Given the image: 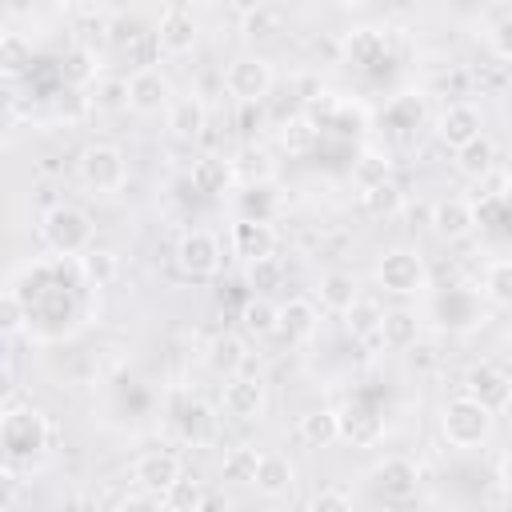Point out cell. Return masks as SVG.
<instances>
[{
	"mask_svg": "<svg viewBox=\"0 0 512 512\" xmlns=\"http://www.w3.org/2000/svg\"><path fill=\"white\" fill-rule=\"evenodd\" d=\"M40 240L56 256H84L92 248V220L76 204H52L40 216Z\"/></svg>",
	"mask_w": 512,
	"mask_h": 512,
	"instance_id": "1",
	"label": "cell"
},
{
	"mask_svg": "<svg viewBox=\"0 0 512 512\" xmlns=\"http://www.w3.org/2000/svg\"><path fill=\"white\" fill-rule=\"evenodd\" d=\"M492 428H496V416L468 396H452L440 408V436L452 448H480V444H488Z\"/></svg>",
	"mask_w": 512,
	"mask_h": 512,
	"instance_id": "2",
	"label": "cell"
},
{
	"mask_svg": "<svg viewBox=\"0 0 512 512\" xmlns=\"http://www.w3.org/2000/svg\"><path fill=\"white\" fill-rule=\"evenodd\" d=\"M76 176L84 188L92 192H120L124 180H128V164H124V152L116 144H88L80 156H76Z\"/></svg>",
	"mask_w": 512,
	"mask_h": 512,
	"instance_id": "3",
	"label": "cell"
},
{
	"mask_svg": "<svg viewBox=\"0 0 512 512\" xmlns=\"http://www.w3.org/2000/svg\"><path fill=\"white\" fill-rule=\"evenodd\" d=\"M376 280L392 296H416L428 288V264L412 248H388L376 264Z\"/></svg>",
	"mask_w": 512,
	"mask_h": 512,
	"instance_id": "4",
	"label": "cell"
},
{
	"mask_svg": "<svg viewBox=\"0 0 512 512\" xmlns=\"http://www.w3.org/2000/svg\"><path fill=\"white\" fill-rule=\"evenodd\" d=\"M272 84H276V72H272V64H268L264 56H256V52H244V56H236V60L224 68V88H228V96H236L240 104L264 100V96L272 92Z\"/></svg>",
	"mask_w": 512,
	"mask_h": 512,
	"instance_id": "5",
	"label": "cell"
},
{
	"mask_svg": "<svg viewBox=\"0 0 512 512\" xmlns=\"http://www.w3.org/2000/svg\"><path fill=\"white\" fill-rule=\"evenodd\" d=\"M176 268L188 276V280H208L220 272V240L204 228H192L176 240V252H172Z\"/></svg>",
	"mask_w": 512,
	"mask_h": 512,
	"instance_id": "6",
	"label": "cell"
},
{
	"mask_svg": "<svg viewBox=\"0 0 512 512\" xmlns=\"http://www.w3.org/2000/svg\"><path fill=\"white\" fill-rule=\"evenodd\" d=\"M464 396H468V400H476L480 408H488L492 416H500V412L508 408L512 380H508V372H504L500 364L480 360V364H472V368H468V376H464Z\"/></svg>",
	"mask_w": 512,
	"mask_h": 512,
	"instance_id": "7",
	"label": "cell"
},
{
	"mask_svg": "<svg viewBox=\"0 0 512 512\" xmlns=\"http://www.w3.org/2000/svg\"><path fill=\"white\" fill-rule=\"evenodd\" d=\"M152 36H156V48L164 56H188L196 48V40H200V24H196L188 4H168L160 12V20H156Z\"/></svg>",
	"mask_w": 512,
	"mask_h": 512,
	"instance_id": "8",
	"label": "cell"
},
{
	"mask_svg": "<svg viewBox=\"0 0 512 512\" xmlns=\"http://www.w3.org/2000/svg\"><path fill=\"white\" fill-rule=\"evenodd\" d=\"M432 132H436V140H440V144H448V148L456 152V148H464L468 140H476V136L484 132V116H480V108H476V104L456 100V104H448V108L436 116Z\"/></svg>",
	"mask_w": 512,
	"mask_h": 512,
	"instance_id": "9",
	"label": "cell"
},
{
	"mask_svg": "<svg viewBox=\"0 0 512 512\" xmlns=\"http://www.w3.org/2000/svg\"><path fill=\"white\" fill-rule=\"evenodd\" d=\"M180 476H184L180 456L164 452V448H152V452L136 456V464H132V480L140 484V492H152V496H164Z\"/></svg>",
	"mask_w": 512,
	"mask_h": 512,
	"instance_id": "10",
	"label": "cell"
},
{
	"mask_svg": "<svg viewBox=\"0 0 512 512\" xmlns=\"http://www.w3.org/2000/svg\"><path fill=\"white\" fill-rule=\"evenodd\" d=\"M124 88H128V108H136V112H144V116L172 104V80H168L160 68H152V64L136 68V72L124 80Z\"/></svg>",
	"mask_w": 512,
	"mask_h": 512,
	"instance_id": "11",
	"label": "cell"
},
{
	"mask_svg": "<svg viewBox=\"0 0 512 512\" xmlns=\"http://www.w3.org/2000/svg\"><path fill=\"white\" fill-rule=\"evenodd\" d=\"M220 404H224V412L232 420H260L264 404H268L264 380L260 376H228L224 392H220Z\"/></svg>",
	"mask_w": 512,
	"mask_h": 512,
	"instance_id": "12",
	"label": "cell"
},
{
	"mask_svg": "<svg viewBox=\"0 0 512 512\" xmlns=\"http://www.w3.org/2000/svg\"><path fill=\"white\" fill-rule=\"evenodd\" d=\"M232 252L244 260V264H252V260H264V256H272L276 252V228L264 220V216H240L236 224H232Z\"/></svg>",
	"mask_w": 512,
	"mask_h": 512,
	"instance_id": "13",
	"label": "cell"
},
{
	"mask_svg": "<svg viewBox=\"0 0 512 512\" xmlns=\"http://www.w3.org/2000/svg\"><path fill=\"white\" fill-rule=\"evenodd\" d=\"M276 332L288 344H308L320 332V308L308 296H292V300L276 304Z\"/></svg>",
	"mask_w": 512,
	"mask_h": 512,
	"instance_id": "14",
	"label": "cell"
},
{
	"mask_svg": "<svg viewBox=\"0 0 512 512\" xmlns=\"http://www.w3.org/2000/svg\"><path fill=\"white\" fill-rule=\"evenodd\" d=\"M372 488L384 496V500H412L416 488H420V472L412 460L404 456H384L376 468H372Z\"/></svg>",
	"mask_w": 512,
	"mask_h": 512,
	"instance_id": "15",
	"label": "cell"
},
{
	"mask_svg": "<svg viewBox=\"0 0 512 512\" xmlns=\"http://www.w3.org/2000/svg\"><path fill=\"white\" fill-rule=\"evenodd\" d=\"M0 444L12 452V456H32L40 444H44V420L40 412H4L0 416Z\"/></svg>",
	"mask_w": 512,
	"mask_h": 512,
	"instance_id": "16",
	"label": "cell"
},
{
	"mask_svg": "<svg viewBox=\"0 0 512 512\" xmlns=\"http://www.w3.org/2000/svg\"><path fill=\"white\" fill-rule=\"evenodd\" d=\"M164 124H168V132H172L176 140L192 144V140H200L204 128H208V104H204L200 96H176V100L164 108Z\"/></svg>",
	"mask_w": 512,
	"mask_h": 512,
	"instance_id": "17",
	"label": "cell"
},
{
	"mask_svg": "<svg viewBox=\"0 0 512 512\" xmlns=\"http://www.w3.org/2000/svg\"><path fill=\"white\" fill-rule=\"evenodd\" d=\"M428 224H432V232H436L440 240H464V236H472V228H476V212H472L468 200L448 196V200H436V204H432Z\"/></svg>",
	"mask_w": 512,
	"mask_h": 512,
	"instance_id": "18",
	"label": "cell"
},
{
	"mask_svg": "<svg viewBox=\"0 0 512 512\" xmlns=\"http://www.w3.org/2000/svg\"><path fill=\"white\" fill-rule=\"evenodd\" d=\"M252 484H256V492H264V496L280 500V496H288V492H292V484H296V468H292V460H288V456H280V452H260Z\"/></svg>",
	"mask_w": 512,
	"mask_h": 512,
	"instance_id": "19",
	"label": "cell"
},
{
	"mask_svg": "<svg viewBox=\"0 0 512 512\" xmlns=\"http://www.w3.org/2000/svg\"><path fill=\"white\" fill-rule=\"evenodd\" d=\"M336 424H340V440L352 448H376L384 436V420L368 408H344L336 412Z\"/></svg>",
	"mask_w": 512,
	"mask_h": 512,
	"instance_id": "20",
	"label": "cell"
},
{
	"mask_svg": "<svg viewBox=\"0 0 512 512\" xmlns=\"http://www.w3.org/2000/svg\"><path fill=\"white\" fill-rule=\"evenodd\" d=\"M188 180H192L196 192H204V196H220V192L232 188L236 168H232V160H224V156H200V160H192Z\"/></svg>",
	"mask_w": 512,
	"mask_h": 512,
	"instance_id": "21",
	"label": "cell"
},
{
	"mask_svg": "<svg viewBox=\"0 0 512 512\" xmlns=\"http://www.w3.org/2000/svg\"><path fill=\"white\" fill-rule=\"evenodd\" d=\"M204 360H208V368L216 372V376H240L244 368H248V352H244V340L240 336H232V332H220V336H212L208 340V352H204Z\"/></svg>",
	"mask_w": 512,
	"mask_h": 512,
	"instance_id": "22",
	"label": "cell"
},
{
	"mask_svg": "<svg viewBox=\"0 0 512 512\" xmlns=\"http://www.w3.org/2000/svg\"><path fill=\"white\" fill-rule=\"evenodd\" d=\"M496 164H500V148H496V140H492L488 132H480L476 140H468L464 148H456V168H460V176H468V180L488 176Z\"/></svg>",
	"mask_w": 512,
	"mask_h": 512,
	"instance_id": "23",
	"label": "cell"
},
{
	"mask_svg": "<svg viewBox=\"0 0 512 512\" xmlns=\"http://www.w3.org/2000/svg\"><path fill=\"white\" fill-rule=\"evenodd\" d=\"M240 32H244V40H252V44L276 40V36L284 32V8H280V4H252V8H244Z\"/></svg>",
	"mask_w": 512,
	"mask_h": 512,
	"instance_id": "24",
	"label": "cell"
},
{
	"mask_svg": "<svg viewBox=\"0 0 512 512\" xmlns=\"http://www.w3.org/2000/svg\"><path fill=\"white\" fill-rule=\"evenodd\" d=\"M376 340H384V344L396 348V352L416 348V340H420V316H416L412 308H392V312H384Z\"/></svg>",
	"mask_w": 512,
	"mask_h": 512,
	"instance_id": "25",
	"label": "cell"
},
{
	"mask_svg": "<svg viewBox=\"0 0 512 512\" xmlns=\"http://www.w3.org/2000/svg\"><path fill=\"white\" fill-rule=\"evenodd\" d=\"M296 436L308 444V448H332L340 440V424H336V412L332 408H312L296 420Z\"/></svg>",
	"mask_w": 512,
	"mask_h": 512,
	"instance_id": "26",
	"label": "cell"
},
{
	"mask_svg": "<svg viewBox=\"0 0 512 512\" xmlns=\"http://www.w3.org/2000/svg\"><path fill=\"white\" fill-rule=\"evenodd\" d=\"M344 328H348V336L352 340H376L380 336V320H384V308L376 304V300H368V296H356L344 312Z\"/></svg>",
	"mask_w": 512,
	"mask_h": 512,
	"instance_id": "27",
	"label": "cell"
},
{
	"mask_svg": "<svg viewBox=\"0 0 512 512\" xmlns=\"http://www.w3.org/2000/svg\"><path fill=\"white\" fill-rule=\"evenodd\" d=\"M356 296H360V284H356L352 272H340V268H336V272H324V276H320V304H324L328 312L340 316Z\"/></svg>",
	"mask_w": 512,
	"mask_h": 512,
	"instance_id": "28",
	"label": "cell"
},
{
	"mask_svg": "<svg viewBox=\"0 0 512 512\" xmlns=\"http://www.w3.org/2000/svg\"><path fill=\"white\" fill-rule=\"evenodd\" d=\"M36 52L28 44V36L20 32H0V76H24L32 68Z\"/></svg>",
	"mask_w": 512,
	"mask_h": 512,
	"instance_id": "29",
	"label": "cell"
},
{
	"mask_svg": "<svg viewBox=\"0 0 512 512\" xmlns=\"http://www.w3.org/2000/svg\"><path fill=\"white\" fill-rule=\"evenodd\" d=\"M360 208L372 212V216H396L404 208V192L396 180H384V184H372V188H360Z\"/></svg>",
	"mask_w": 512,
	"mask_h": 512,
	"instance_id": "30",
	"label": "cell"
},
{
	"mask_svg": "<svg viewBox=\"0 0 512 512\" xmlns=\"http://www.w3.org/2000/svg\"><path fill=\"white\" fill-rule=\"evenodd\" d=\"M76 260H80L84 280H92L96 288H108V284H116V276H120V260H116V252H108V248H88V252L76 256Z\"/></svg>",
	"mask_w": 512,
	"mask_h": 512,
	"instance_id": "31",
	"label": "cell"
},
{
	"mask_svg": "<svg viewBox=\"0 0 512 512\" xmlns=\"http://www.w3.org/2000/svg\"><path fill=\"white\" fill-rule=\"evenodd\" d=\"M484 296L496 304V308H508L512 304V260L500 256L484 268Z\"/></svg>",
	"mask_w": 512,
	"mask_h": 512,
	"instance_id": "32",
	"label": "cell"
},
{
	"mask_svg": "<svg viewBox=\"0 0 512 512\" xmlns=\"http://www.w3.org/2000/svg\"><path fill=\"white\" fill-rule=\"evenodd\" d=\"M240 324H244L248 336H272L276 332V304L268 296H252L240 308Z\"/></svg>",
	"mask_w": 512,
	"mask_h": 512,
	"instance_id": "33",
	"label": "cell"
},
{
	"mask_svg": "<svg viewBox=\"0 0 512 512\" xmlns=\"http://www.w3.org/2000/svg\"><path fill=\"white\" fill-rule=\"evenodd\" d=\"M256 460H260V452L248 448V444L228 448L224 460H220V476H224L228 484H252V476H256Z\"/></svg>",
	"mask_w": 512,
	"mask_h": 512,
	"instance_id": "34",
	"label": "cell"
},
{
	"mask_svg": "<svg viewBox=\"0 0 512 512\" xmlns=\"http://www.w3.org/2000/svg\"><path fill=\"white\" fill-rule=\"evenodd\" d=\"M352 180H356V188H372V184H384V180H392V160L384 156V152H360L356 156V164H352Z\"/></svg>",
	"mask_w": 512,
	"mask_h": 512,
	"instance_id": "35",
	"label": "cell"
},
{
	"mask_svg": "<svg viewBox=\"0 0 512 512\" xmlns=\"http://www.w3.org/2000/svg\"><path fill=\"white\" fill-rule=\"evenodd\" d=\"M244 276H248V288L256 296H268V292H276L284 284V264H280V256H264V260H252L244 268Z\"/></svg>",
	"mask_w": 512,
	"mask_h": 512,
	"instance_id": "36",
	"label": "cell"
},
{
	"mask_svg": "<svg viewBox=\"0 0 512 512\" xmlns=\"http://www.w3.org/2000/svg\"><path fill=\"white\" fill-rule=\"evenodd\" d=\"M164 508L168 512H200V500H204V488L192 480V476H180L164 496Z\"/></svg>",
	"mask_w": 512,
	"mask_h": 512,
	"instance_id": "37",
	"label": "cell"
},
{
	"mask_svg": "<svg viewBox=\"0 0 512 512\" xmlns=\"http://www.w3.org/2000/svg\"><path fill=\"white\" fill-rule=\"evenodd\" d=\"M176 420H180V432H184L188 440H208V436H212V412H208L200 400H188Z\"/></svg>",
	"mask_w": 512,
	"mask_h": 512,
	"instance_id": "38",
	"label": "cell"
},
{
	"mask_svg": "<svg viewBox=\"0 0 512 512\" xmlns=\"http://www.w3.org/2000/svg\"><path fill=\"white\" fill-rule=\"evenodd\" d=\"M28 324V304L16 292H0V336H16Z\"/></svg>",
	"mask_w": 512,
	"mask_h": 512,
	"instance_id": "39",
	"label": "cell"
},
{
	"mask_svg": "<svg viewBox=\"0 0 512 512\" xmlns=\"http://www.w3.org/2000/svg\"><path fill=\"white\" fill-rule=\"evenodd\" d=\"M376 56H384V40H380L376 32H368V28L352 32V40H348V60H352V64H372Z\"/></svg>",
	"mask_w": 512,
	"mask_h": 512,
	"instance_id": "40",
	"label": "cell"
},
{
	"mask_svg": "<svg viewBox=\"0 0 512 512\" xmlns=\"http://www.w3.org/2000/svg\"><path fill=\"white\" fill-rule=\"evenodd\" d=\"M312 140H316V124H312V120H288V124L280 128V144H284L288 152H308Z\"/></svg>",
	"mask_w": 512,
	"mask_h": 512,
	"instance_id": "41",
	"label": "cell"
},
{
	"mask_svg": "<svg viewBox=\"0 0 512 512\" xmlns=\"http://www.w3.org/2000/svg\"><path fill=\"white\" fill-rule=\"evenodd\" d=\"M476 196H480V200H496V204H504V196H508V172H504V164H496L488 176L476 180Z\"/></svg>",
	"mask_w": 512,
	"mask_h": 512,
	"instance_id": "42",
	"label": "cell"
},
{
	"mask_svg": "<svg viewBox=\"0 0 512 512\" xmlns=\"http://www.w3.org/2000/svg\"><path fill=\"white\" fill-rule=\"evenodd\" d=\"M308 512H352V496L340 488H320L308 504Z\"/></svg>",
	"mask_w": 512,
	"mask_h": 512,
	"instance_id": "43",
	"label": "cell"
},
{
	"mask_svg": "<svg viewBox=\"0 0 512 512\" xmlns=\"http://www.w3.org/2000/svg\"><path fill=\"white\" fill-rule=\"evenodd\" d=\"M92 100H96V108H128V88H124V80H100Z\"/></svg>",
	"mask_w": 512,
	"mask_h": 512,
	"instance_id": "44",
	"label": "cell"
},
{
	"mask_svg": "<svg viewBox=\"0 0 512 512\" xmlns=\"http://www.w3.org/2000/svg\"><path fill=\"white\" fill-rule=\"evenodd\" d=\"M20 500V476L12 464H0V512H8Z\"/></svg>",
	"mask_w": 512,
	"mask_h": 512,
	"instance_id": "45",
	"label": "cell"
},
{
	"mask_svg": "<svg viewBox=\"0 0 512 512\" xmlns=\"http://www.w3.org/2000/svg\"><path fill=\"white\" fill-rule=\"evenodd\" d=\"M116 512H168V508H164V500L152 496V492H132V496H124V500L116 504Z\"/></svg>",
	"mask_w": 512,
	"mask_h": 512,
	"instance_id": "46",
	"label": "cell"
},
{
	"mask_svg": "<svg viewBox=\"0 0 512 512\" xmlns=\"http://www.w3.org/2000/svg\"><path fill=\"white\" fill-rule=\"evenodd\" d=\"M88 60H92V56H88L84 48L68 52V60H64V64H68V68H64V76H68L72 84H84V80H92V76H96V68H88Z\"/></svg>",
	"mask_w": 512,
	"mask_h": 512,
	"instance_id": "47",
	"label": "cell"
},
{
	"mask_svg": "<svg viewBox=\"0 0 512 512\" xmlns=\"http://www.w3.org/2000/svg\"><path fill=\"white\" fill-rule=\"evenodd\" d=\"M16 396V376L8 372V364H0V404H8Z\"/></svg>",
	"mask_w": 512,
	"mask_h": 512,
	"instance_id": "48",
	"label": "cell"
},
{
	"mask_svg": "<svg viewBox=\"0 0 512 512\" xmlns=\"http://www.w3.org/2000/svg\"><path fill=\"white\" fill-rule=\"evenodd\" d=\"M8 356H12V340L0 336V364H8Z\"/></svg>",
	"mask_w": 512,
	"mask_h": 512,
	"instance_id": "49",
	"label": "cell"
},
{
	"mask_svg": "<svg viewBox=\"0 0 512 512\" xmlns=\"http://www.w3.org/2000/svg\"><path fill=\"white\" fill-rule=\"evenodd\" d=\"M0 204H4V200H0Z\"/></svg>",
	"mask_w": 512,
	"mask_h": 512,
	"instance_id": "50",
	"label": "cell"
}]
</instances>
